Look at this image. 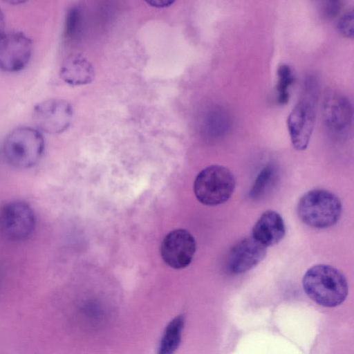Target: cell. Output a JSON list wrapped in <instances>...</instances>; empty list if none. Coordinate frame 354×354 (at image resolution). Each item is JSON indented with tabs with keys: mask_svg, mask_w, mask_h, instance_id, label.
Here are the masks:
<instances>
[{
	"mask_svg": "<svg viewBox=\"0 0 354 354\" xmlns=\"http://www.w3.org/2000/svg\"><path fill=\"white\" fill-rule=\"evenodd\" d=\"M353 21V10L346 12L341 16L337 22V29L342 36L353 39L354 33Z\"/></svg>",
	"mask_w": 354,
	"mask_h": 354,
	"instance_id": "d6986e66",
	"label": "cell"
},
{
	"mask_svg": "<svg viewBox=\"0 0 354 354\" xmlns=\"http://www.w3.org/2000/svg\"><path fill=\"white\" fill-rule=\"evenodd\" d=\"M316 81L309 78L304 84L301 99L287 119V126L293 147L305 150L310 142L315 123Z\"/></svg>",
	"mask_w": 354,
	"mask_h": 354,
	"instance_id": "277c9868",
	"label": "cell"
},
{
	"mask_svg": "<svg viewBox=\"0 0 354 354\" xmlns=\"http://www.w3.org/2000/svg\"><path fill=\"white\" fill-rule=\"evenodd\" d=\"M340 8L339 1L330 0L323 2L322 12L325 17L331 19L338 15Z\"/></svg>",
	"mask_w": 354,
	"mask_h": 354,
	"instance_id": "ffe728a7",
	"label": "cell"
},
{
	"mask_svg": "<svg viewBox=\"0 0 354 354\" xmlns=\"http://www.w3.org/2000/svg\"><path fill=\"white\" fill-rule=\"evenodd\" d=\"M230 127V120L225 111L221 109H214L205 116L203 129L213 137H219L225 133Z\"/></svg>",
	"mask_w": 354,
	"mask_h": 354,
	"instance_id": "9a60e30c",
	"label": "cell"
},
{
	"mask_svg": "<svg viewBox=\"0 0 354 354\" xmlns=\"http://www.w3.org/2000/svg\"><path fill=\"white\" fill-rule=\"evenodd\" d=\"M36 217L31 206L22 201H12L0 208V234L6 239L21 241L35 230Z\"/></svg>",
	"mask_w": 354,
	"mask_h": 354,
	"instance_id": "8992f818",
	"label": "cell"
},
{
	"mask_svg": "<svg viewBox=\"0 0 354 354\" xmlns=\"http://www.w3.org/2000/svg\"><path fill=\"white\" fill-rule=\"evenodd\" d=\"M277 171L273 165H267L258 174L250 192V196L259 198L270 188L276 179Z\"/></svg>",
	"mask_w": 354,
	"mask_h": 354,
	"instance_id": "2e32d148",
	"label": "cell"
},
{
	"mask_svg": "<svg viewBox=\"0 0 354 354\" xmlns=\"http://www.w3.org/2000/svg\"><path fill=\"white\" fill-rule=\"evenodd\" d=\"M146 2L153 7L165 8L171 6L174 1L170 0H151Z\"/></svg>",
	"mask_w": 354,
	"mask_h": 354,
	"instance_id": "44dd1931",
	"label": "cell"
},
{
	"mask_svg": "<svg viewBox=\"0 0 354 354\" xmlns=\"http://www.w3.org/2000/svg\"><path fill=\"white\" fill-rule=\"evenodd\" d=\"M235 186L233 174L225 167L214 165L198 174L194 183V192L200 203L215 206L228 201Z\"/></svg>",
	"mask_w": 354,
	"mask_h": 354,
	"instance_id": "5b68a950",
	"label": "cell"
},
{
	"mask_svg": "<svg viewBox=\"0 0 354 354\" xmlns=\"http://www.w3.org/2000/svg\"><path fill=\"white\" fill-rule=\"evenodd\" d=\"M196 248V241L192 234L184 229H176L163 239L160 254L167 266L174 269H182L192 262Z\"/></svg>",
	"mask_w": 354,
	"mask_h": 354,
	"instance_id": "9c48e42d",
	"label": "cell"
},
{
	"mask_svg": "<svg viewBox=\"0 0 354 354\" xmlns=\"http://www.w3.org/2000/svg\"><path fill=\"white\" fill-rule=\"evenodd\" d=\"M266 255V247L252 236L238 241L230 250L227 269L234 274L245 272L263 261Z\"/></svg>",
	"mask_w": 354,
	"mask_h": 354,
	"instance_id": "8fae6325",
	"label": "cell"
},
{
	"mask_svg": "<svg viewBox=\"0 0 354 354\" xmlns=\"http://www.w3.org/2000/svg\"><path fill=\"white\" fill-rule=\"evenodd\" d=\"M324 122L332 133L344 136L350 131L353 122V108L349 100L342 94H327L322 104Z\"/></svg>",
	"mask_w": 354,
	"mask_h": 354,
	"instance_id": "30bf717a",
	"label": "cell"
},
{
	"mask_svg": "<svg viewBox=\"0 0 354 354\" xmlns=\"http://www.w3.org/2000/svg\"><path fill=\"white\" fill-rule=\"evenodd\" d=\"M277 75V102L279 104H286L289 100L288 89L294 82L295 77L290 66L285 64L279 66Z\"/></svg>",
	"mask_w": 354,
	"mask_h": 354,
	"instance_id": "e0dca14e",
	"label": "cell"
},
{
	"mask_svg": "<svg viewBox=\"0 0 354 354\" xmlns=\"http://www.w3.org/2000/svg\"><path fill=\"white\" fill-rule=\"evenodd\" d=\"M302 286L312 300L325 307L341 304L348 290L344 275L337 268L326 264L310 268L303 277Z\"/></svg>",
	"mask_w": 354,
	"mask_h": 354,
	"instance_id": "6da1fadb",
	"label": "cell"
},
{
	"mask_svg": "<svg viewBox=\"0 0 354 354\" xmlns=\"http://www.w3.org/2000/svg\"><path fill=\"white\" fill-rule=\"evenodd\" d=\"M6 22L3 13L0 9V36L4 33Z\"/></svg>",
	"mask_w": 354,
	"mask_h": 354,
	"instance_id": "7402d4cb",
	"label": "cell"
},
{
	"mask_svg": "<svg viewBox=\"0 0 354 354\" xmlns=\"http://www.w3.org/2000/svg\"><path fill=\"white\" fill-rule=\"evenodd\" d=\"M83 22V12L79 7H73L67 12L64 25L65 37L70 41L77 39Z\"/></svg>",
	"mask_w": 354,
	"mask_h": 354,
	"instance_id": "ac0fdd59",
	"label": "cell"
},
{
	"mask_svg": "<svg viewBox=\"0 0 354 354\" xmlns=\"http://www.w3.org/2000/svg\"><path fill=\"white\" fill-rule=\"evenodd\" d=\"M300 220L317 229L334 225L340 218L342 205L333 193L322 189H312L299 199L297 207Z\"/></svg>",
	"mask_w": 354,
	"mask_h": 354,
	"instance_id": "7a4b0ae2",
	"label": "cell"
},
{
	"mask_svg": "<svg viewBox=\"0 0 354 354\" xmlns=\"http://www.w3.org/2000/svg\"><path fill=\"white\" fill-rule=\"evenodd\" d=\"M73 115L71 104L62 99L53 98L37 103L32 110V120L37 128L47 133L57 134L70 126Z\"/></svg>",
	"mask_w": 354,
	"mask_h": 354,
	"instance_id": "52a82bcc",
	"label": "cell"
},
{
	"mask_svg": "<svg viewBox=\"0 0 354 354\" xmlns=\"http://www.w3.org/2000/svg\"><path fill=\"white\" fill-rule=\"evenodd\" d=\"M286 234V225L281 216L274 210L264 212L252 230V236L265 247L279 243Z\"/></svg>",
	"mask_w": 354,
	"mask_h": 354,
	"instance_id": "7c38bea8",
	"label": "cell"
},
{
	"mask_svg": "<svg viewBox=\"0 0 354 354\" xmlns=\"http://www.w3.org/2000/svg\"><path fill=\"white\" fill-rule=\"evenodd\" d=\"M184 328V317L178 315L165 327L160 341L158 354H174L178 349Z\"/></svg>",
	"mask_w": 354,
	"mask_h": 354,
	"instance_id": "5bb4252c",
	"label": "cell"
},
{
	"mask_svg": "<svg viewBox=\"0 0 354 354\" xmlns=\"http://www.w3.org/2000/svg\"><path fill=\"white\" fill-rule=\"evenodd\" d=\"M44 139L40 131L30 127H19L10 131L3 143L7 161L19 169L36 165L44 151Z\"/></svg>",
	"mask_w": 354,
	"mask_h": 354,
	"instance_id": "3957f363",
	"label": "cell"
},
{
	"mask_svg": "<svg viewBox=\"0 0 354 354\" xmlns=\"http://www.w3.org/2000/svg\"><path fill=\"white\" fill-rule=\"evenodd\" d=\"M32 42L25 33L4 32L0 36V69L6 72L23 70L30 62Z\"/></svg>",
	"mask_w": 354,
	"mask_h": 354,
	"instance_id": "ba28073f",
	"label": "cell"
},
{
	"mask_svg": "<svg viewBox=\"0 0 354 354\" xmlns=\"http://www.w3.org/2000/svg\"><path fill=\"white\" fill-rule=\"evenodd\" d=\"M59 75L66 83L80 86L93 82L95 71L91 63L85 57L80 54H73L62 62Z\"/></svg>",
	"mask_w": 354,
	"mask_h": 354,
	"instance_id": "4fadbf2b",
	"label": "cell"
}]
</instances>
